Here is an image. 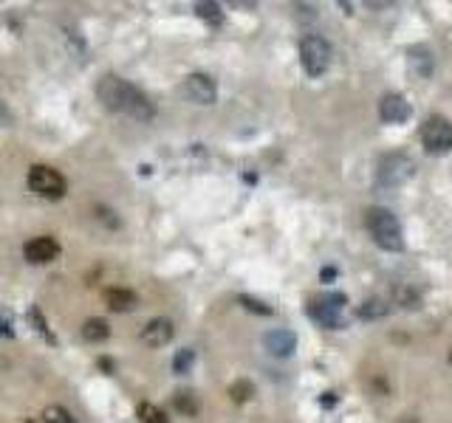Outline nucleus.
I'll return each mask as SVG.
<instances>
[{
    "instance_id": "26",
    "label": "nucleus",
    "mask_w": 452,
    "mask_h": 423,
    "mask_svg": "<svg viewBox=\"0 0 452 423\" xmlns=\"http://www.w3.org/2000/svg\"><path fill=\"white\" fill-rule=\"evenodd\" d=\"M0 336H6V339L14 336V325L9 319V311H0Z\"/></svg>"
},
{
    "instance_id": "31",
    "label": "nucleus",
    "mask_w": 452,
    "mask_h": 423,
    "mask_svg": "<svg viewBox=\"0 0 452 423\" xmlns=\"http://www.w3.org/2000/svg\"><path fill=\"white\" fill-rule=\"evenodd\" d=\"M28 423H34V421H28Z\"/></svg>"
},
{
    "instance_id": "16",
    "label": "nucleus",
    "mask_w": 452,
    "mask_h": 423,
    "mask_svg": "<svg viewBox=\"0 0 452 423\" xmlns=\"http://www.w3.org/2000/svg\"><path fill=\"white\" fill-rule=\"evenodd\" d=\"M173 407H176V412L187 415V418H196V412L201 410V401H198V395L193 390H179L173 395Z\"/></svg>"
},
{
    "instance_id": "28",
    "label": "nucleus",
    "mask_w": 452,
    "mask_h": 423,
    "mask_svg": "<svg viewBox=\"0 0 452 423\" xmlns=\"http://www.w3.org/2000/svg\"><path fill=\"white\" fill-rule=\"evenodd\" d=\"M337 277V268H322V279L328 282V279H334Z\"/></svg>"
},
{
    "instance_id": "13",
    "label": "nucleus",
    "mask_w": 452,
    "mask_h": 423,
    "mask_svg": "<svg viewBox=\"0 0 452 423\" xmlns=\"http://www.w3.org/2000/svg\"><path fill=\"white\" fill-rule=\"evenodd\" d=\"M407 65L410 71L419 76V79H430L433 71H436V59H433V51L424 48V45H413L407 51Z\"/></svg>"
},
{
    "instance_id": "25",
    "label": "nucleus",
    "mask_w": 452,
    "mask_h": 423,
    "mask_svg": "<svg viewBox=\"0 0 452 423\" xmlns=\"http://www.w3.org/2000/svg\"><path fill=\"white\" fill-rule=\"evenodd\" d=\"M399 302H402V308H419V296L413 294V291H407V288H399Z\"/></svg>"
},
{
    "instance_id": "7",
    "label": "nucleus",
    "mask_w": 452,
    "mask_h": 423,
    "mask_svg": "<svg viewBox=\"0 0 452 423\" xmlns=\"http://www.w3.org/2000/svg\"><path fill=\"white\" fill-rule=\"evenodd\" d=\"M422 144L433 156L452 153V122L444 116H430L422 124Z\"/></svg>"
},
{
    "instance_id": "2",
    "label": "nucleus",
    "mask_w": 452,
    "mask_h": 423,
    "mask_svg": "<svg viewBox=\"0 0 452 423\" xmlns=\"http://www.w3.org/2000/svg\"><path fill=\"white\" fill-rule=\"evenodd\" d=\"M365 226L373 237V243L385 251H402L405 248V237H402V226L399 217L385 207H371L365 212Z\"/></svg>"
},
{
    "instance_id": "27",
    "label": "nucleus",
    "mask_w": 452,
    "mask_h": 423,
    "mask_svg": "<svg viewBox=\"0 0 452 423\" xmlns=\"http://www.w3.org/2000/svg\"><path fill=\"white\" fill-rule=\"evenodd\" d=\"M99 370H105V373L111 376V373H113V361H111V359H99Z\"/></svg>"
},
{
    "instance_id": "3",
    "label": "nucleus",
    "mask_w": 452,
    "mask_h": 423,
    "mask_svg": "<svg viewBox=\"0 0 452 423\" xmlns=\"http://www.w3.org/2000/svg\"><path fill=\"white\" fill-rule=\"evenodd\" d=\"M416 175V161L405 153H388L376 164V187L382 190H396L407 184Z\"/></svg>"
},
{
    "instance_id": "1",
    "label": "nucleus",
    "mask_w": 452,
    "mask_h": 423,
    "mask_svg": "<svg viewBox=\"0 0 452 423\" xmlns=\"http://www.w3.org/2000/svg\"><path fill=\"white\" fill-rule=\"evenodd\" d=\"M96 96L99 102L113 110V113H122V116H130L136 122H150L156 116V105L130 82L119 79L116 74H108L99 79L96 85Z\"/></svg>"
},
{
    "instance_id": "21",
    "label": "nucleus",
    "mask_w": 452,
    "mask_h": 423,
    "mask_svg": "<svg viewBox=\"0 0 452 423\" xmlns=\"http://www.w3.org/2000/svg\"><path fill=\"white\" fill-rule=\"evenodd\" d=\"M193 364H196V350H193V347L179 350L176 359H173V370H176V373H190Z\"/></svg>"
},
{
    "instance_id": "9",
    "label": "nucleus",
    "mask_w": 452,
    "mask_h": 423,
    "mask_svg": "<svg viewBox=\"0 0 452 423\" xmlns=\"http://www.w3.org/2000/svg\"><path fill=\"white\" fill-rule=\"evenodd\" d=\"M410 116H413V108H410V102H407L405 96L388 93V96L379 99V119H382L385 124H402V122H407Z\"/></svg>"
},
{
    "instance_id": "6",
    "label": "nucleus",
    "mask_w": 452,
    "mask_h": 423,
    "mask_svg": "<svg viewBox=\"0 0 452 423\" xmlns=\"http://www.w3.org/2000/svg\"><path fill=\"white\" fill-rule=\"evenodd\" d=\"M28 190L34 195L45 198V201H60L65 195L68 184H65V178L57 170H51L45 164H37V167L28 170Z\"/></svg>"
},
{
    "instance_id": "17",
    "label": "nucleus",
    "mask_w": 452,
    "mask_h": 423,
    "mask_svg": "<svg viewBox=\"0 0 452 423\" xmlns=\"http://www.w3.org/2000/svg\"><path fill=\"white\" fill-rule=\"evenodd\" d=\"M108 336H111V328H108L105 319H88L82 325V339L85 342H105Z\"/></svg>"
},
{
    "instance_id": "22",
    "label": "nucleus",
    "mask_w": 452,
    "mask_h": 423,
    "mask_svg": "<svg viewBox=\"0 0 452 423\" xmlns=\"http://www.w3.org/2000/svg\"><path fill=\"white\" fill-rule=\"evenodd\" d=\"M43 421L45 423H77V418H74L65 407H45Z\"/></svg>"
},
{
    "instance_id": "15",
    "label": "nucleus",
    "mask_w": 452,
    "mask_h": 423,
    "mask_svg": "<svg viewBox=\"0 0 452 423\" xmlns=\"http://www.w3.org/2000/svg\"><path fill=\"white\" fill-rule=\"evenodd\" d=\"M390 311H393L390 299H385V296H373V299H368V302H362V305L356 308V316L371 322V319H385Z\"/></svg>"
},
{
    "instance_id": "19",
    "label": "nucleus",
    "mask_w": 452,
    "mask_h": 423,
    "mask_svg": "<svg viewBox=\"0 0 452 423\" xmlns=\"http://www.w3.org/2000/svg\"><path fill=\"white\" fill-rule=\"evenodd\" d=\"M139 421L142 423H170L167 418V412L162 410V407H156V404H150V401H145V404H139Z\"/></svg>"
},
{
    "instance_id": "5",
    "label": "nucleus",
    "mask_w": 452,
    "mask_h": 423,
    "mask_svg": "<svg viewBox=\"0 0 452 423\" xmlns=\"http://www.w3.org/2000/svg\"><path fill=\"white\" fill-rule=\"evenodd\" d=\"M345 302H348L345 294H325V296L311 299L308 308H305V313H308L317 325H322L325 330H339V328H345V319H342Z\"/></svg>"
},
{
    "instance_id": "12",
    "label": "nucleus",
    "mask_w": 452,
    "mask_h": 423,
    "mask_svg": "<svg viewBox=\"0 0 452 423\" xmlns=\"http://www.w3.org/2000/svg\"><path fill=\"white\" fill-rule=\"evenodd\" d=\"M263 344H266V350H269L271 356L288 359V356L297 350V336H294L291 330H269V333L263 336Z\"/></svg>"
},
{
    "instance_id": "29",
    "label": "nucleus",
    "mask_w": 452,
    "mask_h": 423,
    "mask_svg": "<svg viewBox=\"0 0 452 423\" xmlns=\"http://www.w3.org/2000/svg\"><path fill=\"white\" fill-rule=\"evenodd\" d=\"M334 404H337L334 393H325V398H322V407H334Z\"/></svg>"
},
{
    "instance_id": "10",
    "label": "nucleus",
    "mask_w": 452,
    "mask_h": 423,
    "mask_svg": "<svg viewBox=\"0 0 452 423\" xmlns=\"http://www.w3.org/2000/svg\"><path fill=\"white\" fill-rule=\"evenodd\" d=\"M23 254H26L28 262L45 265V262H51V260L60 254V243H57L54 237H31V240L23 245Z\"/></svg>"
},
{
    "instance_id": "4",
    "label": "nucleus",
    "mask_w": 452,
    "mask_h": 423,
    "mask_svg": "<svg viewBox=\"0 0 452 423\" xmlns=\"http://www.w3.org/2000/svg\"><path fill=\"white\" fill-rule=\"evenodd\" d=\"M300 62H303V68H305L308 76H314V79L322 76L328 71V65H331V45H328V40L320 37V34H305L300 40Z\"/></svg>"
},
{
    "instance_id": "11",
    "label": "nucleus",
    "mask_w": 452,
    "mask_h": 423,
    "mask_svg": "<svg viewBox=\"0 0 452 423\" xmlns=\"http://www.w3.org/2000/svg\"><path fill=\"white\" fill-rule=\"evenodd\" d=\"M173 336H176V325L170 322V319H150L145 328H142V342L147 344V347H164V344H170L173 342Z\"/></svg>"
},
{
    "instance_id": "14",
    "label": "nucleus",
    "mask_w": 452,
    "mask_h": 423,
    "mask_svg": "<svg viewBox=\"0 0 452 423\" xmlns=\"http://www.w3.org/2000/svg\"><path fill=\"white\" fill-rule=\"evenodd\" d=\"M105 302H108L111 311L125 313V311H133L139 299H136V294L128 291V288H108V291H105Z\"/></svg>"
},
{
    "instance_id": "20",
    "label": "nucleus",
    "mask_w": 452,
    "mask_h": 423,
    "mask_svg": "<svg viewBox=\"0 0 452 423\" xmlns=\"http://www.w3.org/2000/svg\"><path fill=\"white\" fill-rule=\"evenodd\" d=\"M229 395H232L235 404H243V401H249V398L254 395V384H252L249 378H240V381H235V384L229 387Z\"/></svg>"
},
{
    "instance_id": "8",
    "label": "nucleus",
    "mask_w": 452,
    "mask_h": 423,
    "mask_svg": "<svg viewBox=\"0 0 452 423\" xmlns=\"http://www.w3.org/2000/svg\"><path fill=\"white\" fill-rule=\"evenodd\" d=\"M184 96L190 102H198V105H213L218 96V85L207 74H190L184 79Z\"/></svg>"
},
{
    "instance_id": "23",
    "label": "nucleus",
    "mask_w": 452,
    "mask_h": 423,
    "mask_svg": "<svg viewBox=\"0 0 452 423\" xmlns=\"http://www.w3.org/2000/svg\"><path fill=\"white\" fill-rule=\"evenodd\" d=\"M237 302L246 308V311H252V313H260V316H271V308L266 305V302H260V299H254V296H237Z\"/></svg>"
},
{
    "instance_id": "30",
    "label": "nucleus",
    "mask_w": 452,
    "mask_h": 423,
    "mask_svg": "<svg viewBox=\"0 0 452 423\" xmlns=\"http://www.w3.org/2000/svg\"><path fill=\"white\" fill-rule=\"evenodd\" d=\"M450 364H452V350H450Z\"/></svg>"
},
{
    "instance_id": "24",
    "label": "nucleus",
    "mask_w": 452,
    "mask_h": 423,
    "mask_svg": "<svg viewBox=\"0 0 452 423\" xmlns=\"http://www.w3.org/2000/svg\"><path fill=\"white\" fill-rule=\"evenodd\" d=\"M31 322H34V328L45 336V342H54V336L48 333V328H45V319H43V313H40V308H31Z\"/></svg>"
},
{
    "instance_id": "18",
    "label": "nucleus",
    "mask_w": 452,
    "mask_h": 423,
    "mask_svg": "<svg viewBox=\"0 0 452 423\" xmlns=\"http://www.w3.org/2000/svg\"><path fill=\"white\" fill-rule=\"evenodd\" d=\"M196 14H198L201 20H207L210 25H221V23H224V11H221V6H218V3L198 0V3H196Z\"/></svg>"
}]
</instances>
